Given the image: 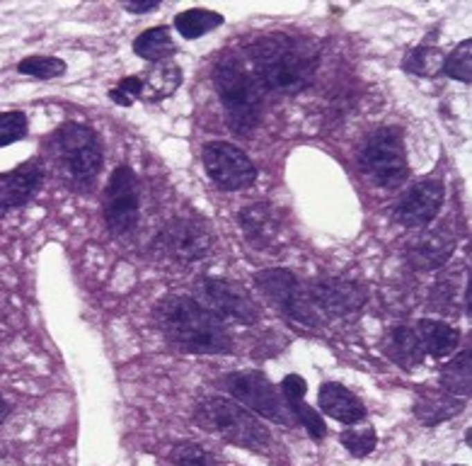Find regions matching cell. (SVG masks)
<instances>
[{
    "mask_svg": "<svg viewBox=\"0 0 472 466\" xmlns=\"http://www.w3.org/2000/svg\"><path fill=\"white\" fill-rule=\"evenodd\" d=\"M444 204V183L439 178H429L417 183L405 192V197L397 202L395 219L402 226L421 228L436 219Z\"/></svg>",
    "mask_w": 472,
    "mask_h": 466,
    "instance_id": "13",
    "label": "cell"
},
{
    "mask_svg": "<svg viewBox=\"0 0 472 466\" xmlns=\"http://www.w3.org/2000/svg\"><path fill=\"white\" fill-rule=\"evenodd\" d=\"M143 81V95L141 97H148V100H162V97L172 95V92L180 88L182 83V71L170 61H160L155 63L153 68L148 71V76L141 78Z\"/></svg>",
    "mask_w": 472,
    "mask_h": 466,
    "instance_id": "22",
    "label": "cell"
},
{
    "mask_svg": "<svg viewBox=\"0 0 472 466\" xmlns=\"http://www.w3.org/2000/svg\"><path fill=\"white\" fill-rule=\"evenodd\" d=\"M220 22H223V15L213 13V10H204V8L184 10V13H180L175 17L177 32H180L184 39H199V37H204L206 32L216 29Z\"/></svg>",
    "mask_w": 472,
    "mask_h": 466,
    "instance_id": "23",
    "label": "cell"
},
{
    "mask_svg": "<svg viewBox=\"0 0 472 466\" xmlns=\"http://www.w3.org/2000/svg\"><path fill=\"white\" fill-rule=\"evenodd\" d=\"M361 165L378 188H385V190L400 188L407 180V175H410L400 129L385 126V129L376 131V134L366 141V146H363Z\"/></svg>",
    "mask_w": 472,
    "mask_h": 466,
    "instance_id": "5",
    "label": "cell"
},
{
    "mask_svg": "<svg viewBox=\"0 0 472 466\" xmlns=\"http://www.w3.org/2000/svg\"><path fill=\"white\" fill-rule=\"evenodd\" d=\"M134 51L139 53L146 61L160 63L175 51V44H172V34L167 27H153L146 29L143 34H139L134 42Z\"/></svg>",
    "mask_w": 472,
    "mask_h": 466,
    "instance_id": "24",
    "label": "cell"
},
{
    "mask_svg": "<svg viewBox=\"0 0 472 466\" xmlns=\"http://www.w3.org/2000/svg\"><path fill=\"white\" fill-rule=\"evenodd\" d=\"M254 78L274 92H298L313 81L317 71L320 49L311 39L269 34L247 47Z\"/></svg>",
    "mask_w": 472,
    "mask_h": 466,
    "instance_id": "1",
    "label": "cell"
},
{
    "mask_svg": "<svg viewBox=\"0 0 472 466\" xmlns=\"http://www.w3.org/2000/svg\"><path fill=\"white\" fill-rule=\"evenodd\" d=\"M141 212V192L136 173L129 165H119L112 173L110 185L105 192V219L107 226L114 233L124 235L134 231L139 224Z\"/></svg>",
    "mask_w": 472,
    "mask_h": 466,
    "instance_id": "7",
    "label": "cell"
},
{
    "mask_svg": "<svg viewBox=\"0 0 472 466\" xmlns=\"http://www.w3.org/2000/svg\"><path fill=\"white\" fill-rule=\"evenodd\" d=\"M204 165L209 178L220 190H245L254 183L257 168L243 149L225 141H211L204 149Z\"/></svg>",
    "mask_w": 472,
    "mask_h": 466,
    "instance_id": "9",
    "label": "cell"
},
{
    "mask_svg": "<svg viewBox=\"0 0 472 466\" xmlns=\"http://www.w3.org/2000/svg\"><path fill=\"white\" fill-rule=\"evenodd\" d=\"M162 253L170 258L182 260V263H194L201 260L211 250L213 235L211 228L199 219H172L157 235Z\"/></svg>",
    "mask_w": 472,
    "mask_h": 466,
    "instance_id": "11",
    "label": "cell"
},
{
    "mask_svg": "<svg viewBox=\"0 0 472 466\" xmlns=\"http://www.w3.org/2000/svg\"><path fill=\"white\" fill-rule=\"evenodd\" d=\"M455 250V235L446 228L426 231L419 238H414L407 248V258L417 269H436L451 258Z\"/></svg>",
    "mask_w": 472,
    "mask_h": 466,
    "instance_id": "16",
    "label": "cell"
},
{
    "mask_svg": "<svg viewBox=\"0 0 472 466\" xmlns=\"http://www.w3.org/2000/svg\"><path fill=\"white\" fill-rule=\"evenodd\" d=\"M42 178V165L34 163V160L22 163L10 173H0V212L29 202L37 194Z\"/></svg>",
    "mask_w": 472,
    "mask_h": 466,
    "instance_id": "15",
    "label": "cell"
},
{
    "mask_svg": "<svg viewBox=\"0 0 472 466\" xmlns=\"http://www.w3.org/2000/svg\"><path fill=\"white\" fill-rule=\"evenodd\" d=\"M201 292H204L209 311L213 313V316L228 318V321H235V323L259 321V306L238 284L223 282V279H206V282L201 284Z\"/></svg>",
    "mask_w": 472,
    "mask_h": 466,
    "instance_id": "12",
    "label": "cell"
},
{
    "mask_svg": "<svg viewBox=\"0 0 472 466\" xmlns=\"http://www.w3.org/2000/svg\"><path fill=\"white\" fill-rule=\"evenodd\" d=\"M141 95H143V81H141V76L124 78L114 90H110V97L116 105H131V102Z\"/></svg>",
    "mask_w": 472,
    "mask_h": 466,
    "instance_id": "33",
    "label": "cell"
},
{
    "mask_svg": "<svg viewBox=\"0 0 472 466\" xmlns=\"http://www.w3.org/2000/svg\"><path fill=\"white\" fill-rule=\"evenodd\" d=\"M58 151L68 173L76 180H95L102 168V146L97 134L85 124H66L56 136Z\"/></svg>",
    "mask_w": 472,
    "mask_h": 466,
    "instance_id": "10",
    "label": "cell"
},
{
    "mask_svg": "<svg viewBox=\"0 0 472 466\" xmlns=\"http://www.w3.org/2000/svg\"><path fill=\"white\" fill-rule=\"evenodd\" d=\"M320 408H322L329 418L347 425H353L366 418V406H363L347 386L334 384V381L322 384V389H320Z\"/></svg>",
    "mask_w": 472,
    "mask_h": 466,
    "instance_id": "18",
    "label": "cell"
},
{
    "mask_svg": "<svg viewBox=\"0 0 472 466\" xmlns=\"http://www.w3.org/2000/svg\"><path fill=\"white\" fill-rule=\"evenodd\" d=\"M306 391H308L306 379L298 374H288L286 379L281 381V396H283V401H286V406L296 403V401H303L306 399Z\"/></svg>",
    "mask_w": 472,
    "mask_h": 466,
    "instance_id": "34",
    "label": "cell"
},
{
    "mask_svg": "<svg viewBox=\"0 0 472 466\" xmlns=\"http://www.w3.org/2000/svg\"><path fill=\"white\" fill-rule=\"evenodd\" d=\"M288 410H291V415H296L298 423H301L303 428L308 430V435H311L315 442H320V440L327 435V425H324L322 415H320L317 410H313L308 403H303V401H296V403L288 406Z\"/></svg>",
    "mask_w": 472,
    "mask_h": 466,
    "instance_id": "30",
    "label": "cell"
},
{
    "mask_svg": "<svg viewBox=\"0 0 472 466\" xmlns=\"http://www.w3.org/2000/svg\"><path fill=\"white\" fill-rule=\"evenodd\" d=\"M213 83L225 107L230 129L240 136L252 134L264 115V92L257 78L238 58L228 56L216 63Z\"/></svg>",
    "mask_w": 472,
    "mask_h": 466,
    "instance_id": "3",
    "label": "cell"
},
{
    "mask_svg": "<svg viewBox=\"0 0 472 466\" xmlns=\"http://www.w3.org/2000/svg\"><path fill=\"white\" fill-rule=\"evenodd\" d=\"M17 71L24 73V76L39 78V81H51V78H58L66 73V63L53 56H29L19 61Z\"/></svg>",
    "mask_w": 472,
    "mask_h": 466,
    "instance_id": "27",
    "label": "cell"
},
{
    "mask_svg": "<svg viewBox=\"0 0 472 466\" xmlns=\"http://www.w3.org/2000/svg\"><path fill=\"white\" fill-rule=\"evenodd\" d=\"M254 284L267 294L274 306L281 308L293 321L303 323V326H320L317 313H315L311 301L306 299V294H303L298 279L293 277V272L281 267L262 269V272L254 274Z\"/></svg>",
    "mask_w": 472,
    "mask_h": 466,
    "instance_id": "8",
    "label": "cell"
},
{
    "mask_svg": "<svg viewBox=\"0 0 472 466\" xmlns=\"http://www.w3.org/2000/svg\"><path fill=\"white\" fill-rule=\"evenodd\" d=\"M27 134V117L22 112H3L0 115V146H10Z\"/></svg>",
    "mask_w": 472,
    "mask_h": 466,
    "instance_id": "31",
    "label": "cell"
},
{
    "mask_svg": "<svg viewBox=\"0 0 472 466\" xmlns=\"http://www.w3.org/2000/svg\"><path fill=\"white\" fill-rule=\"evenodd\" d=\"M157 323L175 347L189 355H223L230 350L228 328L218 316L189 297H167L157 303Z\"/></svg>",
    "mask_w": 472,
    "mask_h": 466,
    "instance_id": "2",
    "label": "cell"
},
{
    "mask_svg": "<svg viewBox=\"0 0 472 466\" xmlns=\"http://www.w3.org/2000/svg\"><path fill=\"white\" fill-rule=\"evenodd\" d=\"M225 386H228L230 396L240 401L247 410H254L279 425L293 423V415L283 396L262 372H235L225 379Z\"/></svg>",
    "mask_w": 472,
    "mask_h": 466,
    "instance_id": "6",
    "label": "cell"
},
{
    "mask_svg": "<svg viewBox=\"0 0 472 466\" xmlns=\"http://www.w3.org/2000/svg\"><path fill=\"white\" fill-rule=\"evenodd\" d=\"M385 347L390 360H395L397 365L407 367V369L421 365V360H424V347H421L419 335L407 326H397L387 338Z\"/></svg>",
    "mask_w": 472,
    "mask_h": 466,
    "instance_id": "21",
    "label": "cell"
},
{
    "mask_svg": "<svg viewBox=\"0 0 472 466\" xmlns=\"http://www.w3.org/2000/svg\"><path fill=\"white\" fill-rule=\"evenodd\" d=\"M444 61L446 56L441 53V49L436 47H419L407 56L405 68L410 73H417V76L431 78L436 76L439 71H444Z\"/></svg>",
    "mask_w": 472,
    "mask_h": 466,
    "instance_id": "26",
    "label": "cell"
},
{
    "mask_svg": "<svg viewBox=\"0 0 472 466\" xmlns=\"http://www.w3.org/2000/svg\"><path fill=\"white\" fill-rule=\"evenodd\" d=\"M463 408V401L455 396L446 394V391H421L419 401L414 403V415L424 425H439L444 420L453 418Z\"/></svg>",
    "mask_w": 472,
    "mask_h": 466,
    "instance_id": "19",
    "label": "cell"
},
{
    "mask_svg": "<svg viewBox=\"0 0 472 466\" xmlns=\"http://www.w3.org/2000/svg\"><path fill=\"white\" fill-rule=\"evenodd\" d=\"M470 352L453 357L448 365L441 369V386L446 394L455 396V399H468L470 396Z\"/></svg>",
    "mask_w": 472,
    "mask_h": 466,
    "instance_id": "25",
    "label": "cell"
},
{
    "mask_svg": "<svg viewBox=\"0 0 472 466\" xmlns=\"http://www.w3.org/2000/svg\"><path fill=\"white\" fill-rule=\"evenodd\" d=\"M172 464L175 466H213L211 457L206 454V449H201L199 444L182 442L172 452Z\"/></svg>",
    "mask_w": 472,
    "mask_h": 466,
    "instance_id": "32",
    "label": "cell"
},
{
    "mask_svg": "<svg viewBox=\"0 0 472 466\" xmlns=\"http://www.w3.org/2000/svg\"><path fill=\"white\" fill-rule=\"evenodd\" d=\"M339 442L349 449V454H351V457L361 459V457H368V454L376 449L378 435H376V430H373L371 425H366V428H351V430H344L342 438H339Z\"/></svg>",
    "mask_w": 472,
    "mask_h": 466,
    "instance_id": "28",
    "label": "cell"
},
{
    "mask_svg": "<svg viewBox=\"0 0 472 466\" xmlns=\"http://www.w3.org/2000/svg\"><path fill=\"white\" fill-rule=\"evenodd\" d=\"M157 0H134V3H126L124 8L129 10V13H136V15H143V13H153L157 10Z\"/></svg>",
    "mask_w": 472,
    "mask_h": 466,
    "instance_id": "35",
    "label": "cell"
},
{
    "mask_svg": "<svg viewBox=\"0 0 472 466\" xmlns=\"http://www.w3.org/2000/svg\"><path fill=\"white\" fill-rule=\"evenodd\" d=\"M196 423L206 433L225 440L230 444H238L245 449L264 452L272 442L267 425L259 418H254L247 408L233 403L228 399H206L196 408Z\"/></svg>",
    "mask_w": 472,
    "mask_h": 466,
    "instance_id": "4",
    "label": "cell"
},
{
    "mask_svg": "<svg viewBox=\"0 0 472 466\" xmlns=\"http://www.w3.org/2000/svg\"><path fill=\"white\" fill-rule=\"evenodd\" d=\"M444 73L460 83H470L472 78V42H463L448 58L444 61Z\"/></svg>",
    "mask_w": 472,
    "mask_h": 466,
    "instance_id": "29",
    "label": "cell"
},
{
    "mask_svg": "<svg viewBox=\"0 0 472 466\" xmlns=\"http://www.w3.org/2000/svg\"><path fill=\"white\" fill-rule=\"evenodd\" d=\"M5 415H8V403H5L3 396H0V423L5 420Z\"/></svg>",
    "mask_w": 472,
    "mask_h": 466,
    "instance_id": "36",
    "label": "cell"
},
{
    "mask_svg": "<svg viewBox=\"0 0 472 466\" xmlns=\"http://www.w3.org/2000/svg\"><path fill=\"white\" fill-rule=\"evenodd\" d=\"M417 331H419L417 335H419L424 352H429V355H434V357H448L451 352H455V347H458V342H460L458 331L451 328L448 323H444V321L424 318V321H419Z\"/></svg>",
    "mask_w": 472,
    "mask_h": 466,
    "instance_id": "20",
    "label": "cell"
},
{
    "mask_svg": "<svg viewBox=\"0 0 472 466\" xmlns=\"http://www.w3.org/2000/svg\"><path fill=\"white\" fill-rule=\"evenodd\" d=\"M311 301L329 316H356L366 303V289L349 279H315L311 284Z\"/></svg>",
    "mask_w": 472,
    "mask_h": 466,
    "instance_id": "14",
    "label": "cell"
},
{
    "mask_svg": "<svg viewBox=\"0 0 472 466\" xmlns=\"http://www.w3.org/2000/svg\"><path fill=\"white\" fill-rule=\"evenodd\" d=\"M240 226L254 248H269L281 235V217L269 204H250L240 212Z\"/></svg>",
    "mask_w": 472,
    "mask_h": 466,
    "instance_id": "17",
    "label": "cell"
}]
</instances>
